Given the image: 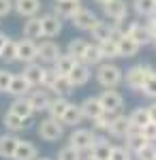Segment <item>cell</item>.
Segmentation results:
<instances>
[{
    "label": "cell",
    "mask_w": 156,
    "mask_h": 160,
    "mask_svg": "<svg viewBox=\"0 0 156 160\" xmlns=\"http://www.w3.org/2000/svg\"><path fill=\"white\" fill-rule=\"evenodd\" d=\"M77 62H79V60H75L71 53H60L58 60L54 62V68H56V73H58V75H69Z\"/></svg>",
    "instance_id": "32"
},
{
    "label": "cell",
    "mask_w": 156,
    "mask_h": 160,
    "mask_svg": "<svg viewBox=\"0 0 156 160\" xmlns=\"http://www.w3.org/2000/svg\"><path fill=\"white\" fill-rule=\"evenodd\" d=\"M141 49V45L137 43V41H133L126 32H124V37L118 38V51H120V58H133V56H137V51Z\"/></svg>",
    "instance_id": "21"
},
{
    "label": "cell",
    "mask_w": 156,
    "mask_h": 160,
    "mask_svg": "<svg viewBox=\"0 0 156 160\" xmlns=\"http://www.w3.org/2000/svg\"><path fill=\"white\" fill-rule=\"evenodd\" d=\"M128 120H131L133 130H141L145 124L152 122V120H150V111H148V107H137V109L128 115Z\"/></svg>",
    "instance_id": "30"
},
{
    "label": "cell",
    "mask_w": 156,
    "mask_h": 160,
    "mask_svg": "<svg viewBox=\"0 0 156 160\" xmlns=\"http://www.w3.org/2000/svg\"><path fill=\"white\" fill-rule=\"evenodd\" d=\"M36 60V41L32 38H22V41H17V62H34Z\"/></svg>",
    "instance_id": "11"
},
{
    "label": "cell",
    "mask_w": 156,
    "mask_h": 160,
    "mask_svg": "<svg viewBox=\"0 0 156 160\" xmlns=\"http://www.w3.org/2000/svg\"><path fill=\"white\" fill-rule=\"evenodd\" d=\"M9 111L17 113V115H19V118H24V120H30V118L34 115V109H32V105H30L28 96H17V98L11 102Z\"/></svg>",
    "instance_id": "19"
},
{
    "label": "cell",
    "mask_w": 156,
    "mask_h": 160,
    "mask_svg": "<svg viewBox=\"0 0 156 160\" xmlns=\"http://www.w3.org/2000/svg\"><path fill=\"white\" fill-rule=\"evenodd\" d=\"M41 28H43V37L45 38H54L62 32V19L56 13H47L41 17Z\"/></svg>",
    "instance_id": "10"
},
{
    "label": "cell",
    "mask_w": 156,
    "mask_h": 160,
    "mask_svg": "<svg viewBox=\"0 0 156 160\" xmlns=\"http://www.w3.org/2000/svg\"><path fill=\"white\" fill-rule=\"evenodd\" d=\"M113 111H103V115H98L96 120H92V130L94 132H107L109 128V122L113 120Z\"/></svg>",
    "instance_id": "38"
},
{
    "label": "cell",
    "mask_w": 156,
    "mask_h": 160,
    "mask_svg": "<svg viewBox=\"0 0 156 160\" xmlns=\"http://www.w3.org/2000/svg\"><path fill=\"white\" fill-rule=\"evenodd\" d=\"M36 132L43 141H58L64 135V124L60 120H54V118H45V120L39 122Z\"/></svg>",
    "instance_id": "3"
},
{
    "label": "cell",
    "mask_w": 156,
    "mask_h": 160,
    "mask_svg": "<svg viewBox=\"0 0 156 160\" xmlns=\"http://www.w3.org/2000/svg\"><path fill=\"white\" fill-rule=\"evenodd\" d=\"M133 9L139 17H152L156 13V0H133Z\"/></svg>",
    "instance_id": "34"
},
{
    "label": "cell",
    "mask_w": 156,
    "mask_h": 160,
    "mask_svg": "<svg viewBox=\"0 0 156 160\" xmlns=\"http://www.w3.org/2000/svg\"><path fill=\"white\" fill-rule=\"evenodd\" d=\"M94 2H98V4H105V2H107V0H94Z\"/></svg>",
    "instance_id": "50"
},
{
    "label": "cell",
    "mask_w": 156,
    "mask_h": 160,
    "mask_svg": "<svg viewBox=\"0 0 156 160\" xmlns=\"http://www.w3.org/2000/svg\"><path fill=\"white\" fill-rule=\"evenodd\" d=\"M7 41H9V37H7V34H2V32H0V49H2V45H4V43H7Z\"/></svg>",
    "instance_id": "49"
},
{
    "label": "cell",
    "mask_w": 156,
    "mask_h": 160,
    "mask_svg": "<svg viewBox=\"0 0 156 160\" xmlns=\"http://www.w3.org/2000/svg\"><path fill=\"white\" fill-rule=\"evenodd\" d=\"M34 160H49V158H39V156H36V158Z\"/></svg>",
    "instance_id": "51"
},
{
    "label": "cell",
    "mask_w": 156,
    "mask_h": 160,
    "mask_svg": "<svg viewBox=\"0 0 156 160\" xmlns=\"http://www.w3.org/2000/svg\"><path fill=\"white\" fill-rule=\"evenodd\" d=\"M152 73H154V66H150V64H135V66H131L126 71L124 83H126V88H131L135 92H141L143 83L148 81V77Z\"/></svg>",
    "instance_id": "2"
},
{
    "label": "cell",
    "mask_w": 156,
    "mask_h": 160,
    "mask_svg": "<svg viewBox=\"0 0 156 160\" xmlns=\"http://www.w3.org/2000/svg\"><path fill=\"white\" fill-rule=\"evenodd\" d=\"M111 143H109L105 137H98L96 135V141L94 145H92V149H90V156L96 160H109V156H111Z\"/></svg>",
    "instance_id": "20"
},
{
    "label": "cell",
    "mask_w": 156,
    "mask_h": 160,
    "mask_svg": "<svg viewBox=\"0 0 156 160\" xmlns=\"http://www.w3.org/2000/svg\"><path fill=\"white\" fill-rule=\"evenodd\" d=\"M81 120H84V111H81V107L71 102V105L66 107V111H64V115H62L60 122L64 124V126H77V124H81Z\"/></svg>",
    "instance_id": "29"
},
{
    "label": "cell",
    "mask_w": 156,
    "mask_h": 160,
    "mask_svg": "<svg viewBox=\"0 0 156 160\" xmlns=\"http://www.w3.org/2000/svg\"><path fill=\"white\" fill-rule=\"evenodd\" d=\"M58 160H81V152L75 149L73 145H64L58 152Z\"/></svg>",
    "instance_id": "42"
},
{
    "label": "cell",
    "mask_w": 156,
    "mask_h": 160,
    "mask_svg": "<svg viewBox=\"0 0 156 160\" xmlns=\"http://www.w3.org/2000/svg\"><path fill=\"white\" fill-rule=\"evenodd\" d=\"M86 160H96V158H92V156H88V158H86Z\"/></svg>",
    "instance_id": "52"
},
{
    "label": "cell",
    "mask_w": 156,
    "mask_h": 160,
    "mask_svg": "<svg viewBox=\"0 0 156 160\" xmlns=\"http://www.w3.org/2000/svg\"><path fill=\"white\" fill-rule=\"evenodd\" d=\"M84 64L88 66H96V64H101L103 62V53H101V47H98V43H88L86 45V51L84 56H81V60Z\"/></svg>",
    "instance_id": "27"
},
{
    "label": "cell",
    "mask_w": 156,
    "mask_h": 160,
    "mask_svg": "<svg viewBox=\"0 0 156 160\" xmlns=\"http://www.w3.org/2000/svg\"><path fill=\"white\" fill-rule=\"evenodd\" d=\"M98 22V17H96L94 11H90V9H79V11L75 13L71 17V24L77 28V30H84V32H90L92 30V26Z\"/></svg>",
    "instance_id": "8"
},
{
    "label": "cell",
    "mask_w": 156,
    "mask_h": 160,
    "mask_svg": "<svg viewBox=\"0 0 156 160\" xmlns=\"http://www.w3.org/2000/svg\"><path fill=\"white\" fill-rule=\"evenodd\" d=\"M13 11V0H0V17H7Z\"/></svg>",
    "instance_id": "47"
},
{
    "label": "cell",
    "mask_w": 156,
    "mask_h": 160,
    "mask_svg": "<svg viewBox=\"0 0 156 160\" xmlns=\"http://www.w3.org/2000/svg\"><path fill=\"white\" fill-rule=\"evenodd\" d=\"M96 141V132L94 130H88V128H75L71 135H69V145H73L75 149H79L81 154L90 152L92 145Z\"/></svg>",
    "instance_id": "4"
},
{
    "label": "cell",
    "mask_w": 156,
    "mask_h": 160,
    "mask_svg": "<svg viewBox=\"0 0 156 160\" xmlns=\"http://www.w3.org/2000/svg\"><path fill=\"white\" fill-rule=\"evenodd\" d=\"M103 13L113 24H122L128 17V4H126V0H107L103 4Z\"/></svg>",
    "instance_id": "5"
},
{
    "label": "cell",
    "mask_w": 156,
    "mask_h": 160,
    "mask_svg": "<svg viewBox=\"0 0 156 160\" xmlns=\"http://www.w3.org/2000/svg\"><path fill=\"white\" fill-rule=\"evenodd\" d=\"M90 66L88 64H84V62H77L75 66H73V71L69 73V79H71V83L75 88L77 86H86L88 81H90Z\"/></svg>",
    "instance_id": "17"
},
{
    "label": "cell",
    "mask_w": 156,
    "mask_h": 160,
    "mask_svg": "<svg viewBox=\"0 0 156 160\" xmlns=\"http://www.w3.org/2000/svg\"><path fill=\"white\" fill-rule=\"evenodd\" d=\"M69 105H71V102H69L66 96H56V98H51V100H49V105H47L49 118H54V120H62V115H64V111H66Z\"/></svg>",
    "instance_id": "25"
},
{
    "label": "cell",
    "mask_w": 156,
    "mask_h": 160,
    "mask_svg": "<svg viewBox=\"0 0 156 160\" xmlns=\"http://www.w3.org/2000/svg\"><path fill=\"white\" fill-rule=\"evenodd\" d=\"M148 111H150V120H152V122H156V102H152V105L148 107Z\"/></svg>",
    "instance_id": "48"
},
{
    "label": "cell",
    "mask_w": 156,
    "mask_h": 160,
    "mask_svg": "<svg viewBox=\"0 0 156 160\" xmlns=\"http://www.w3.org/2000/svg\"><path fill=\"white\" fill-rule=\"evenodd\" d=\"M22 32H24V37H26V38H32V41L41 38V37H43V28H41V17H26Z\"/></svg>",
    "instance_id": "26"
},
{
    "label": "cell",
    "mask_w": 156,
    "mask_h": 160,
    "mask_svg": "<svg viewBox=\"0 0 156 160\" xmlns=\"http://www.w3.org/2000/svg\"><path fill=\"white\" fill-rule=\"evenodd\" d=\"M51 90L56 92V96H69L75 86L71 83V79H69V75H58V79H56V83L51 86Z\"/></svg>",
    "instance_id": "35"
},
{
    "label": "cell",
    "mask_w": 156,
    "mask_h": 160,
    "mask_svg": "<svg viewBox=\"0 0 156 160\" xmlns=\"http://www.w3.org/2000/svg\"><path fill=\"white\" fill-rule=\"evenodd\" d=\"M86 43L84 38H73L71 43H69V47H66V53H71L75 60H81V56H84V51H86Z\"/></svg>",
    "instance_id": "39"
},
{
    "label": "cell",
    "mask_w": 156,
    "mask_h": 160,
    "mask_svg": "<svg viewBox=\"0 0 156 160\" xmlns=\"http://www.w3.org/2000/svg\"><path fill=\"white\" fill-rule=\"evenodd\" d=\"M111 32H113V24H109V22H101V19H98V22L92 26V30H90V34H92V38H94L96 43L111 38Z\"/></svg>",
    "instance_id": "31"
},
{
    "label": "cell",
    "mask_w": 156,
    "mask_h": 160,
    "mask_svg": "<svg viewBox=\"0 0 156 160\" xmlns=\"http://www.w3.org/2000/svg\"><path fill=\"white\" fill-rule=\"evenodd\" d=\"M43 68H45V66H41V64H39V62H28V64H26L24 66V77L26 79H28V81H30V83H32V88H36V86H41V77H43Z\"/></svg>",
    "instance_id": "28"
},
{
    "label": "cell",
    "mask_w": 156,
    "mask_h": 160,
    "mask_svg": "<svg viewBox=\"0 0 156 160\" xmlns=\"http://www.w3.org/2000/svg\"><path fill=\"white\" fill-rule=\"evenodd\" d=\"M96 81L103 88H118L124 81V73L120 66L105 62V64H96Z\"/></svg>",
    "instance_id": "1"
},
{
    "label": "cell",
    "mask_w": 156,
    "mask_h": 160,
    "mask_svg": "<svg viewBox=\"0 0 156 160\" xmlns=\"http://www.w3.org/2000/svg\"><path fill=\"white\" fill-rule=\"evenodd\" d=\"M124 139H126V148L131 149L133 154H137V152H139V149L148 143V139L143 137V132H141V130H131V132L124 137Z\"/></svg>",
    "instance_id": "33"
},
{
    "label": "cell",
    "mask_w": 156,
    "mask_h": 160,
    "mask_svg": "<svg viewBox=\"0 0 156 160\" xmlns=\"http://www.w3.org/2000/svg\"><path fill=\"white\" fill-rule=\"evenodd\" d=\"M17 143H19V139L15 137V132H7V135L0 137V158L11 160L13 154H15Z\"/></svg>",
    "instance_id": "18"
},
{
    "label": "cell",
    "mask_w": 156,
    "mask_h": 160,
    "mask_svg": "<svg viewBox=\"0 0 156 160\" xmlns=\"http://www.w3.org/2000/svg\"><path fill=\"white\" fill-rule=\"evenodd\" d=\"M60 45L58 43H54L51 38L47 41H43V43H36V60L45 62V64H54V62L58 60V56H60Z\"/></svg>",
    "instance_id": "7"
},
{
    "label": "cell",
    "mask_w": 156,
    "mask_h": 160,
    "mask_svg": "<svg viewBox=\"0 0 156 160\" xmlns=\"http://www.w3.org/2000/svg\"><path fill=\"white\" fill-rule=\"evenodd\" d=\"M131 130H133V126H131L128 115H120V113L113 115V120L109 122V128H107V132L111 137H116V139H124Z\"/></svg>",
    "instance_id": "9"
},
{
    "label": "cell",
    "mask_w": 156,
    "mask_h": 160,
    "mask_svg": "<svg viewBox=\"0 0 156 160\" xmlns=\"http://www.w3.org/2000/svg\"><path fill=\"white\" fill-rule=\"evenodd\" d=\"M109 160H133V152L126 145H113Z\"/></svg>",
    "instance_id": "40"
},
{
    "label": "cell",
    "mask_w": 156,
    "mask_h": 160,
    "mask_svg": "<svg viewBox=\"0 0 156 160\" xmlns=\"http://www.w3.org/2000/svg\"><path fill=\"white\" fill-rule=\"evenodd\" d=\"M79 9H81L79 0H56V4H54V13L60 19H71Z\"/></svg>",
    "instance_id": "13"
},
{
    "label": "cell",
    "mask_w": 156,
    "mask_h": 160,
    "mask_svg": "<svg viewBox=\"0 0 156 160\" xmlns=\"http://www.w3.org/2000/svg\"><path fill=\"white\" fill-rule=\"evenodd\" d=\"M26 122H28V120L19 118V115L13 113V111H7L4 118H2V124H4V128H7L9 132H22V130H26V126H28Z\"/></svg>",
    "instance_id": "24"
},
{
    "label": "cell",
    "mask_w": 156,
    "mask_h": 160,
    "mask_svg": "<svg viewBox=\"0 0 156 160\" xmlns=\"http://www.w3.org/2000/svg\"><path fill=\"white\" fill-rule=\"evenodd\" d=\"M126 34L133 38V41H137L141 47L148 45V43H152V37H150V30H148V26L139 24V22H133L128 28H126Z\"/></svg>",
    "instance_id": "16"
},
{
    "label": "cell",
    "mask_w": 156,
    "mask_h": 160,
    "mask_svg": "<svg viewBox=\"0 0 156 160\" xmlns=\"http://www.w3.org/2000/svg\"><path fill=\"white\" fill-rule=\"evenodd\" d=\"M13 11L19 17H36L41 11V0H13Z\"/></svg>",
    "instance_id": "12"
},
{
    "label": "cell",
    "mask_w": 156,
    "mask_h": 160,
    "mask_svg": "<svg viewBox=\"0 0 156 160\" xmlns=\"http://www.w3.org/2000/svg\"><path fill=\"white\" fill-rule=\"evenodd\" d=\"M11 79H13V75L9 71L0 68V94H7V90L11 86Z\"/></svg>",
    "instance_id": "45"
},
{
    "label": "cell",
    "mask_w": 156,
    "mask_h": 160,
    "mask_svg": "<svg viewBox=\"0 0 156 160\" xmlns=\"http://www.w3.org/2000/svg\"><path fill=\"white\" fill-rule=\"evenodd\" d=\"M141 92H143V96H148V98L156 100V71L150 75V77H148V81L143 83Z\"/></svg>",
    "instance_id": "43"
},
{
    "label": "cell",
    "mask_w": 156,
    "mask_h": 160,
    "mask_svg": "<svg viewBox=\"0 0 156 160\" xmlns=\"http://www.w3.org/2000/svg\"><path fill=\"white\" fill-rule=\"evenodd\" d=\"M0 60H4L7 64L17 62V41L9 38V41L2 45V49H0Z\"/></svg>",
    "instance_id": "37"
},
{
    "label": "cell",
    "mask_w": 156,
    "mask_h": 160,
    "mask_svg": "<svg viewBox=\"0 0 156 160\" xmlns=\"http://www.w3.org/2000/svg\"><path fill=\"white\" fill-rule=\"evenodd\" d=\"M30 90H32V83L26 79L24 75H13L11 79V86L7 90V94H11V96H28L30 94Z\"/></svg>",
    "instance_id": "14"
},
{
    "label": "cell",
    "mask_w": 156,
    "mask_h": 160,
    "mask_svg": "<svg viewBox=\"0 0 156 160\" xmlns=\"http://www.w3.org/2000/svg\"><path fill=\"white\" fill-rule=\"evenodd\" d=\"M135 156H137L139 160H156V145L152 143V141H148V143H145Z\"/></svg>",
    "instance_id": "41"
},
{
    "label": "cell",
    "mask_w": 156,
    "mask_h": 160,
    "mask_svg": "<svg viewBox=\"0 0 156 160\" xmlns=\"http://www.w3.org/2000/svg\"><path fill=\"white\" fill-rule=\"evenodd\" d=\"M56 79H58V73H56V68H43V77H41V86L51 90V86L56 83Z\"/></svg>",
    "instance_id": "44"
},
{
    "label": "cell",
    "mask_w": 156,
    "mask_h": 160,
    "mask_svg": "<svg viewBox=\"0 0 156 160\" xmlns=\"http://www.w3.org/2000/svg\"><path fill=\"white\" fill-rule=\"evenodd\" d=\"M98 100H101L105 111H113V113H120V109L124 107V96L118 90H113V88H105L98 94Z\"/></svg>",
    "instance_id": "6"
},
{
    "label": "cell",
    "mask_w": 156,
    "mask_h": 160,
    "mask_svg": "<svg viewBox=\"0 0 156 160\" xmlns=\"http://www.w3.org/2000/svg\"><path fill=\"white\" fill-rule=\"evenodd\" d=\"M81 107V111H84V118L86 120H96L98 115H103V105H101V100H98V96H88V98H84V102L79 105Z\"/></svg>",
    "instance_id": "15"
},
{
    "label": "cell",
    "mask_w": 156,
    "mask_h": 160,
    "mask_svg": "<svg viewBox=\"0 0 156 160\" xmlns=\"http://www.w3.org/2000/svg\"><path fill=\"white\" fill-rule=\"evenodd\" d=\"M98 47H101V53H103V60H116V58H120L118 41H113V38L101 41V43H98Z\"/></svg>",
    "instance_id": "36"
},
{
    "label": "cell",
    "mask_w": 156,
    "mask_h": 160,
    "mask_svg": "<svg viewBox=\"0 0 156 160\" xmlns=\"http://www.w3.org/2000/svg\"><path fill=\"white\" fill-rule=\"evenodd\" d=\"M28 100H30V105H32V109L36 113V111H47V105L51 98H49L47 90H30Z\"/></svg>",
    "instance_id": "23"
},
{
    "label": "cell",
    "mask_w": 156,
    "mask_h": 160,
    "mask_svg": "<svg viewBox=\"0 0 156 160\" xmlns=\"http://www.w3.org/2000/svg\"><path fill=\"white\" fill-rule=\"evenodd\" d=\"M141 132H143V137L148 139V141H152V143H154V141H156V122L145 124L143 128H141Z\"/></svg>",
    "instance_id": "46"
},
{
    "label": "cell",
    "mask_w": 156,
    "mask_h": 160,
    "mask_svg": "<svg viewBox=\"0 0 156 160\" xmlns=\"http://www.w3.org/2000/svg\"><path fill=\"white\" fill-rule=\"evenodd\" d=\"M36 156H39V152H36L34 143H30V141H22V139H19V143H17L15 154H13L11 160H34Z\"/></svg>",
    "instance_id": "22"
}]
</instances>
